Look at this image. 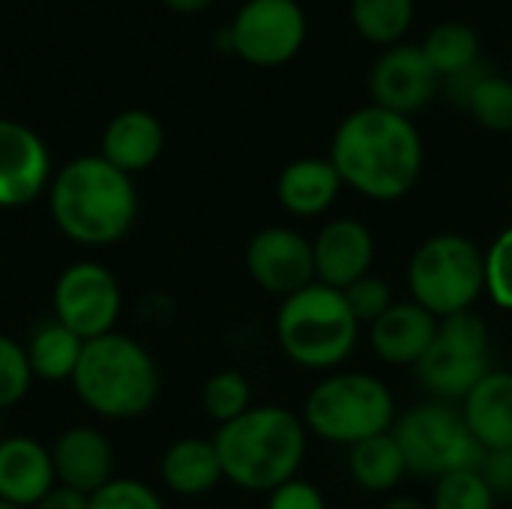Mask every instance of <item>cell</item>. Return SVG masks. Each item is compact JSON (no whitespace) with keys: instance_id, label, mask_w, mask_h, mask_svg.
<instances>
[{"instance_id":"6da1fadb","label":"cell","mask_w":512,"mask_h":509,"mask_svg":"<svg viewBox=\"0 0 512 509\" xmlns=\"http://www.w3.org/2000/svg\"><path fill=\"white\" fill-rule=\"evenodd\" d=\"M330 162L342 183L363 198L399 201L423 174V138L411 117L363 105L339 123Z\"/></svg>"},{"instance_id":"7a4b0ae2","label":"cell","mask_w":512,"mask_h":509,"mask_svg":"<svg viewBox=\"0 0 512 509\" xmlns=\"http://www.w3.org/2000/svg\"><path fill=\"white\" fill-rule=\"evenodd\" d=\"M51 219L78 246L120 243L138 216V192L129 174L102 156H78L48 186Z\"/></svg>"},{"instance_id":"3957f363","label":"cell","mask_w":512,"mask_h":509,"mask_svg":"<svg viewBox=\"0 0 512 509\" xmlns=\"http://www.w3.org/2000/svg\"><path fill=\"white\" fill-rule=\"evenodd\" d=\"M213 444L228 483L270 495L297 477L306 456V426L288 408L261 405L219 426Z\"/></svg>"},{"instance_id":"277c9868","label":"cell","mask_w":512,"mask_h":509,"mask_svg":"<svg viewBox=\"0 0 512 509\" xmlns=\"http://www.w3.org/2000/svg\"><path fill=\"white\" fill-rule=\"evenodd\" d=\"M72 387L96 417L135 420L159 396V366L132 336L108 333L84 342Z\"/></svg>"},{"instance_id":"5b68a950","label":"cell","mask_w":512,"mask_h":509,"mask_svg":"<svg viewBox=\"0 0 512 509\" xmlns=\"http://www.w3.org/2000/svg\"><path fill=\"white\" fill-rule=\"evenodd\" d=\"M357 336L360 324L348 309L345 294L321 282L285 297L276 315L279 348L303 369H336L351 357Z\"/></svg>"},{"instance_id":"8992f818","label":"cell","mask_w":512,"mask_h":509,"mask_svg":"<svg viewBox=\"0 0 512 509\" xmlns=\"http://www.w3.org/2000/svg\"><path fill=\"white\" fill-rule=\"evenodd\" d=\"M396 402L387 384L366 372H336L324 378L303 405V426L327 444L354 447L393 432Z\"/></svg>"},{"instance_id":"52a82bcc","label":"cell","mask_w":512,"mask_h":509,"mask_svg":"<svg viewBox=\"0 0 512 509\" xmlns=\"http://www.w3.org/2000/svg\"><path fill=\"white\" fill-rule=\"evenodd\" d=\"M408 291L435 318L468 312L486 291V255L462 234H435L411 255Z\"/></svg>"},{"instance_id":"ba28073f","label":"cell","mask_w":512,"mask_h":509,"mask_svg":"<svg viewBox=\"0 0 512 509\" xmlns=\"http://www.w3.org/2000/svg\"><path fill=\"white\" fill-rule=\"evenodd\" d=\"M489 345V324L474 309L438 318L435 342L414 366L432 402H465L468 393L492 372Z\"/></svg>"},{"instance_id":"9c48e42d","label":"cell","mask_w":512,"mask_h":509,"mask_svg":"<svg viewBox=\"0 0 512 509\" xmlns=\"http://www.w3.org/2000/svg\"><path fill=\"white\" fill-rule=\"evenodd\" d=\"M393 438L405 456L408 474L441 480L456 471L480 468L483 447L474 441L462 411L447 402H426L396 417Z\"/></svg>"},{"instance_id":"30bf717a","label":"cell","mask_w":512,"mask_h":509,"mask_svg":"<svg viewBox=\"0 0 512 509\" xmlns=\"http://www.w3.org/2000/svg\"><path fill=\"white\" fill-rule=\"evenodd\" d=\"M231 51L252 66H282L306 42L309 21L297 0H246L231 27Z\"/></svg>"},{"instance_id":"8fae6325","label":"cell","mask_w":512,"mask_h":509,"mask_svg":"<svg viewBox=\"0 0 512 509\" xmlns=\"http://www.w3.org/2000/svg\"><path fill=\"white\" fill-rule=\"evenodd\" d=\"M51 303L54 321L90 342L114 333L123 309V291L108 267L96 261H78L57 276Z\"/></svg>"},{"instance_id":"7c38bea8","label":"cell","mask_w":512,"mask_h":509,"mask_svg":"<svg viewBox=\"0 0 512 509\" xmlns=\"http://www.w3.org/2000/svg\"><path fill=\"white\" fill-rule=\"evenodd\" d=\"M246 273L261 291L285 300L315 282L312 240L294 228L270 225L249 240Z\"/></svg>"},{"instance_id":"4fadbf2b","label":"cell","mask_w":512,"mask_h":509,"mask_svg":"<svg viewBox=\"0 0 512 509\" xmlns=\"http://www.w3.org/2000/svg\"><path fill=\"white\" fill-rule=\"evenodd\" d=\"M441 75L429 63L423 45L396 42L390 45L369 69L372 105H381L396 114H417L438 93Z\"/></svg>"},{"instance_id":"5bb4252c","label":"cell","mask_w":512,"mask_h":509,"mask_svg":"<svg viewBox=\"0 0 512 509\" xmlns=\"http://www.w3.org/2000/svg\"><path fill=\"white\" fill-rule=\"evenodd\" d=\"M51 186L45 141L24 123L0 120V210L33 204Z\"/></svg>"},{"instance_id":"9a60e30c","label":"cell","mask_w":512,"mask_h":509,"mask_svg":"<svg viewBox=\"0 0 512 509\" xmlns=\"http://www.w3.org/2000/svg\"><path fill=\"white\" fill-rule=\"evenodd\" d=\"M312 258L315 282L345 291L357 279L369 276L375 261V237L360 219H330L312 240Z\"/></svg>"},{"instance_id":"2e32d148","label":"cell","mask_w":512,"mask_h":509,"mask_svg":"<svg viewBox=\"0 0 512 509\" xmlns=\"http://www.w3.org/2000/svg\"><path fill=\"white\" fill-rule=\"evenodd\" d=\"M51 459L57 486H69L81 495H93L114 480L111 441L93 426H72L60 432L51 447Z\"/></svg>"},{"instance_id":"e0dca14e","label":"cell","mask_w":512,"mask_h":509,"mask_svg":"<svg viewBox=\"0 0 512 509\" xmlns=\"http://www.w3.org/2000/svg\"><path fill=\"white\" fill-rule=\"evenodd\" d=\"M57 486L54 459L45 444L30 435L0 441V498L15 507H36Z\"/></svg>"},{"instance_id":"ac0fdd59","label":"cell","mask_w":512,"mask_h":509,"mask_svg":"<svg viewBox=\"0 0 512 509\" xmlns=\"http://www.w3.org/2000/svg\"><path fill=\"white\" fill-rule=\"evenodd\" d=\"M435 333H438V318L423 306H417L414 300H408V303H393L369 327V342L384 363L417 366L423 354L432 348Z\"/></svg>"},{"instance_id":"d6986e66","label":"cell","mask_w":512,"mask_h":509,"mask_svg":"<svg viewBox=\"0 0 512 509\" xmlns=\"http://www.w3.org/2000/svg\"><path fill=\"white\" fill-rule=\"evenodd\" d=\"M165 150V129L159 117L141 108L117 114L102 132V159H108L123 174H138L150 168Z\"/></svg>"},{"instance_id":"ffe728a7","label":"cell","mask_w":512,"mask_h":509,"mask_svg":"<svg viewBox=\"0 0 512 509\" xmlns=\"http://www.w3.org/2000/svg\"><path fill=\"white\" fill-rule=\"evenodd\" d=\"M342 177L336 165L318 156H303L294 159L282 168L276 180V198L291 216H321L333 207L342 189Z\"/></svg>"},{"instance_id":"44dd1931","label":"cell","mask_w":512,"mask_h":509,"mask_svg":"<svg viewBox=\"0 0 512 509\" xmlns=\"http://www.w3.org/2000/svg\"><path fill=\"white\" fill-rule=\"evenodd\" d=\"M462 417L483 453L512 447V372L492 369L468 393Z\"/></svg>"},{"instance_id":"7402d4cb","label":"cell","mask_w":512,"mask_h":509,"mask_svg":"<svg viewBox=\"0 0 512 509\" xmlns=\"http://www.w3.org/2000/svg\"><path fill=\"white\" fill-rule=\"evenodd\" d=\"M159 474H162V483L174 495H183V498L207 495L225 480L216 444L204 438L174 441L159 462Z\"/></svg>"},{"instance_id":"603a6c76","label":"cell","mask_w":512,"mask_h":509,"mask_svg":"<svg viewBox=\"0 0 512 509\" xmlns=\"http://www.w3.org/2000/svg\"><path fill=\"white\" fill-rule=\"evenodd\" d=\"M348 474L366 492H375V495L393 492L408 474L405 456L393 432H384V435H375L348 447Z\"/></svg>"},{"instance_id":"cb8c5ba5","label":"cell","mask_w":512,"mask_h":509,"mask_svg":"<svg viewBox=\"0 0 512 509\" xmlns=\"http://www.w3.org/2000/svg\"><path fill=\"white\" fill-rule=\"evenodd\" d=\"M24 351H27L33 378L60 384V381H72V375L81 363L84 339L75 336L72 330H66L60 321H48L33 330Z\"/></svg>"},{"instance_id":"d4e9b609","label":"cell","mask_w":512,"mask_h":509,"mask_svg":"<svg viewBox=\"0 0 512 509\" xmlns=\"http://www.w3.org/2000/svg\"><path fill=\"white\" fill-rule=\"evenodd\" d=\"M423 51L441 81H447L480 63V36L465 21H441L423 39Z\"/></svg>"},{"instance_id":"484cf974","label":"cell","mask_w":512,"mask_h":509,"mask_svg":"<svg viewBox=\"0 0 512 509\" xmlns=\"http://www.w3.org/2000/svg\"><path fill=\"white\" fill-rule=\"evenodd\" d=\"M351 21L363 39L390 48L408 33L414 0H351Z\"/></svg>"},{"instance_id":"4316f807","label":"cell","mask_w":512,"mask_h":509,"mask_svg":"<svg viewBox=\"0 0 512 509\" xmlns=\"http://www.w3.org/2000/svg\"><path fill=\"white\" fill-rule=\"evenodd\" d=\"M465 108L483 129L512 132V78L501 72H486L474 84Z\"/></svg>"},{"instance_id":"83f0119b","label":"cell","mask_w":512,"mask_h":509,"mask_svg":"<svg viewBox=\"0 0 512 509\" xmlns=\"http://www.w3.org/2000/svg\"><path fill=\"white\" fill-rule=\"evenodd\" d=\"M201 405L207 411L210 420H216L219 426L243 417L252 408V387L249 378L237 369H222L216 372L204 390H201Z\"/></svg>"},{"instance_id":"f1b7e54d","label":"cell","mask_w":512,"mask_h":509,"mask_svg":"<svg viewBox=\"0 0 512 509\" xmlns=\"http://www.w3.org/2000/svg\"><path fill=\"white\" fill-rule=\"evenodd\" d=\"M495 495L489 492L486 480L477 468L456 471L441 480H435L432 509H495Z\"/></svg>"},{"instance_id":"f546056e","label":"cell","mask_w":512,"mask_h":509,"mask_svg":"<svg viewBox=\"0 0 512 509\" xmlns=\"http://www.w3.org/2000/svg\"><path fill=\"white\" fill-rule=\"evenodd\" d=\"M33 384L27 351L12 336L0 333V411L15 408Z\"/></svg>"},{"instance_id":"4dcf8cb0","label":"cell","mask_w":512,"mask_h":509,"mask_svg":"<svg viewBox=\"0 0 512 509\" xmlns=\"http://www.w3.org/2000/svg\"><path fill=\"white\" fill-rule=\"evenodd\" d=\"M486 291L495 306L512 312V225L492 240L486 252Z\"/></svg>"},{"instance_id":"1f68e13d","label":"cell","mask_w":512,"mask_h":509,"mask_svg":"<svg viewBox=\"0 0 512 509\" xmlns=\"http://www.w3.org/2000/svg\"><path fill=\"white\" fill-rule=\"evenodd\" d=\"M345 300H348V309L354 312L357 324L360 327H372L390 306H393V294H390V285L378 276H363L357 279L354 285H348L345 291Z\"/></svg>"},{"instance_id":"d6a6232c","label":"cell","mask_w":512,"mask_h":509,"mask_svg":"<svg viewBox=\"0 0 512 509\" xmlns=\"http://www.w3.org/2000/svg\"><path fill=\"white\" fill-rule=\"evenodd\" d=\"M90 509H165L159 495L129 477H114L90 495Z\"/></svg>"},{"instance_id":"836d02e7","label":"cell","mask_w":512,"mask_h":509,"mask_svg":"<svg viewBox=\"0 0 512 509\" xmlns=\"http://www.w3.org/2000/svg\"><path fill=\"white\" fill-rule=\"evenodd\" d=\"M477 471L486 480L495 501H512V447H507V450H486Z\"/></svg>"},{"instance_id":"e575fe53","label":"cell","mask_w":512,"mask_h":509,"mask_svg":"<svg viewBox=\"0 0 512 509\" xmlns=\"http://www.w3.org/2000/svg\"><path fill=\"white\" fill-rule=\"evenodd\" d=\"M267 509H327V501H324L321 489H315L312 483L294 477L291 483L270 492Z\"/></svg>"},{"instance_id":"d590c367","label":"cell","mask_w":512,"mask_h":509,"mask_svg":"<svg viewBox=\"0 0 512 509\" xmlns=\"http://www.w3.org/2000/svg\"><path fill=\"white\" fill-rule=\"evenodd\" d=\"M33 509H90V495H81L69 486H54Z\"/></svg>"},{"instance_id":"8d00e7d4","label":"cell","mask_w":512,"mask_h":509,"mask_svg":"<svg viewBox=\"0 0 512 509\" xmlns=\"http://www.w3.org/2000/svg\"><path fill=\"white\" fill-rule=\"evenodd\" d=\"M168 9H174V12H180V15H195V12H201V9H207L213 0H162Z\"/></svg>"},{"instance_id":"74e56055","label":"cell","mask_w":512,"mask_h":509,"mask_svg":"<svg viewBox=\"0 0 512 509\" xmlns=\"http://www.w3.org/2000/svg\"><path fill=\"white\" fill-rule=\"evenodd\" d=\"M384 509H429L423 501H417V498H411V495H396V498H390Z\"/></svg>"},{"instance_id":"f35d334b","label":"cell","mask_w":512,"mask_h":509,"mask_svg":"<svg viewBox=\"0 0 512 509\" xmlns=\"http://www.w3.org/2000/svg\"><path fill=\"white\" fill-rule=\"evenodd\" d=\"M0 509H21V507H15V504H9V501H3V498H0Z\"/></svg>"},{"instance_id":"ab89813d","label":"cell","mask_w":512,"mask_h":509,"mask_svg":"<svg viewBox=\"0 0 512 509\" xmlns=\"http://www.w3.org/2000/svg\"><path fill=\"white\" fill-rule=\"evenodd\" d=\"M0 441H3V438H0Z\"/></svg>"}]
</instances>
